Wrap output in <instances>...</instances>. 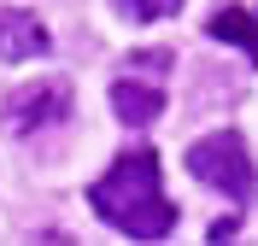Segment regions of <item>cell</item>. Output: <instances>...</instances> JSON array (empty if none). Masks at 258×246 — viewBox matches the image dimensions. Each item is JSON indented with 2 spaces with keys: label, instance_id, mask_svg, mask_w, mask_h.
Masks as SVG:
<instances>
[{
  "label": "cell",
  "instance_id": "obj_6",
  "mask_svg": "<svg viewBox=\"0 0 258 246\" xmlns=\"http://www.w3.org/2000/svg\"><path fill=\"white\" fill-rule=\"evenodd\" d=\"M206 35L211 41H235V47L258 65V18L246 12V6H217V12L206 18Z\"/></svg>",
  "mask_w": 258,
  "mask_h": 246
},
{
  "label": "cell",
  "instance_id": "obj_9",
  "mask_svg": "<svg viewBox=\"0 0 258 246\" xmlns=\"http://www.w3.org/2000/svg\"><path fill=\"white\" fill-rule=\"evenodd\" d=\"M235 229H241V223H235V217H223V223H211V240H235Z\"/></svg>",
  "mask_w": 258,
  "mask_h": 246
},
{
  "label": "cell",
  "instance_id": "obj_1",
  "mask_svg": "<svg viewBox=\"0 0 258 246\" xmlns=\"http://www.w3.org/2000/svg\"><path fill=\"white\" fill-rule=\"evenodd\" d=\"M88 211L100 223H112L129 240H164L176 229V205L164 194V170L153 147H135L106 170V176L88 188Z\"/></svg>",
  "mask_w": 258,
  "mask_h": 246
},
{
  "label": "cell",
  "instance_id": "obj_2",
  "mask_svg": "<svg viewBox=\"0 0 258 246\" xmlns=\"http://www.w3.org/2000/svg\"><path fill=\"white\" fill-rule=\"evenodd\" d=\"M182 164L194 170V182L217 188V194L235 199V205H246V199L258 194V164H252V152H246L241 129H211V135H200V141L182 152Z\"/></svg>",
  "mask_w": 258,
  "mask_h": 246
},
{
  "label": "cell",
  "instance_id": "obj_5",
  "mask_svg": "<svg viewBox=\"0 0 258 246\" xmlns=\"http://www.w3.org/2000/svg\"><path fill=\"white\" fill-rule=\"evenodd\" d=\"M164 82H147V76H123L117 70V82H112V112L123 117L129 129H147V123H159V112H164Z\"/></svg>",
  "mask_w": 258,
  "mask_h": 246
},
{
  "label": "cell",
  "instance_id": "obj_3",
  "mask_svg": "<svg viewBox=\"0 0 258 246\" xmlns=\"http://www.w3.org/2000/svg\"><path fill=\"white\" fill-rule=\"evenodd\" d=\"M64 117H71V82L64 76H35L24 88H12V100L0 106L6 135H41L53 123H64Z\"/></svg>",
  "mask_w": 258,
  "mask_h": 246
},
{
  "label": "cell",
  "instance_id": "obj_4",
  "mask_svg": "<svg viewBox=\"0 0 258 246\" xmlns=\"http://www.w3.org/2000/svg\"><path fill=\"white\" fill-rule=\"evenodd\" d=\"M53 47L47 24L35 12H24V6H0V59L6 65H24V59H41V53Z\"/></svg>",
  "mask_w": 258,
  "mask_h": 246
},
{
  "label": "cell",
  "instance_id": "obj_8",
  "mask_svg": "<svg viewBox=\"0 0 258 246\" xmlns=\"http://www.w3.org/2000/svg\"><path fill=\"white\" fill-rule=\"evenodd\" d=\"M117 18H129V24H153V18H176L182 0H112Z\"/></svg>",
  "mask_w": 258,
  "mask_h": 246
},
{
  "label": "cell",
  "instance_id": "obj_7",
  "mask_svg": "<svg viewBox=\"0 0 258 246\" xmlns=\"http://www.w3.org/2000/svg\"><path fill=\"white\" fill-rule=\"evenodd\" d=\"M117 70H123V76H147V82H164L170 70H176V53H170V47H147V53H129V59H123Z\"/></svg>",
  "mask_w": 258,
  "mask_h": 246
}]
</instances>
